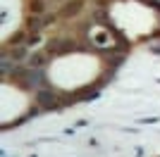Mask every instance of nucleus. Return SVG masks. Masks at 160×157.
Segmentation results:
<instances>
[{
  "mask_svg": "<svg viewBox=\"0 0 160 157\" xmlns=\"http://www.w3.org/2000/svg\"><path fill=\"white\" fill-rule=\"evenodd\" d=\"M41 102H43V105H48V107H53V105H55V95H53V93H41Z\"/></svg>",
  "mask_w": 160,
  "mask_h": 157,
  "instance_id": "obj_1",
  "label": "nucleus"
}]
</instances>
